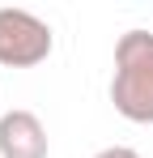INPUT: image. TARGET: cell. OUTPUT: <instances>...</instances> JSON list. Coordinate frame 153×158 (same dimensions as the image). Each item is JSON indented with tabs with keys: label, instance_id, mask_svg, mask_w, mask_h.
<instances>
[{
	"label": "cell",
	"instance_id": "cell-1",
	"mask_svg": "<svg viewBox=\"0 0 153 158\" xmlns=\"http://www.w3.org/2000/svg\"><path fill=\"white\" fill-rule=\"evenodd\" d=\"M111 103L132 124H153V34L128 30L115 43Z\"/></svg>",
	"mask_w": 153,
	"mask_h": 158
},
{
	"label": "cell",
	"instance_id": "cell-2",
	"mask_svg": "<svg viewBox=\"0 0 153 158\" xmlns=\"http://www.w3.org/2000/svg\"><path fill=\"white\" fill-rule=\"evenodd\" d=\"M55 47L51 26L30 9H0V64L4 69H34Z\"/></svg>",
	"mask_w": 153,
	"mask_h": 158
},
{
	"label": "cell",
	"instance_id": "cell-3",
	"mask_svg": "<svg viewBox=\"0 0 153 158\" xmlns=\"http://www.w3.org/2000/svg\"><path fill=\"white\" fill-rule=\"evenodd\" d=\"M0 158H47V128L34 111H4L0 115Z\"/></svg>",
	"mask_w": 153,
	"mask_h": 158
},
{
	"label": "cell",
	"instance_id": "cell-4",
	"mask_svg": "<svg viewBox=\"0 0 153 158\" xmlns=\"http://www.w3.org/2000/svg\"><path fill=\"white\" fill-rule=\"evenodd\" d=\"M94 158H140L132 145H106V150H98Z\"/></svg>",
	"mask_w": 153,
	"mask_h": 158
}]
</instances>
